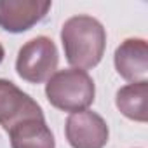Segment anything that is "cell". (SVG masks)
Returning <instances> with one entry per match:
<instances>
[{
	"label": "cell",
	"instance_id": "cell-1",
	"mask_svg": "<svg viewBox=\"0 0 148 148\" xmlns=\"http://www.w3.org/2000/svg\"><path fill=\"white\" fill-rule=\"evenodd\" d=\"M61 44L66 61L73 68L91 70L99 64L106 47V30L92 16L79 14L64 21Z\"/></svg>",
	"mask_w": 148,
	"mask_h": 148
},
{
	"label": "cell",
	"instance_id": "cell-2",
	"mask_svg": "<svg viewBox=\"0 0 148 148\" xmlns=\"http://www.w3.org/2000/svg\"><path fill=\"white\" fill-rule=\"evenodd\" d=\"M94 80L86 70H58L45 84L47 101L61 112H82L94 103Z\"/></svg>",
	"mask_w": 148,
	"mask_h": 148
},
{
	"label": "cell",
	"instance_id": "cell-3",
	"mask_svg": "<svg viewBox=\"0 0 148 148\" xmlns=\"http://www.w3.org/2000/svg\"><path fill=\"white\" fill-rule=\"evenodd\" d=\"M59 54L56 44L49 37H35L28 40L18 52L16 71L30 84L47 82L58 68Z\"/></svg>",
	"mask_w": 148,
	"mask_h": 148
},
{
	"label": "cell",
	"instance_id": "cell-4",
	"mask_svg": "<svg viewBox=\"0 0 148 148\" xmlns=\"http://www.w3.org/2000/svg\"><path fill=\"white\" fill-rule=\"evenodd\" d=\"M64 136L71 148H105L110 131L99 113L82 110L70 113L64 124Z\"/></svg>",
	"mask_w": 148,
	"mask_h": 148
},
{
	"label": "cell",
	"instance_id": "cell-5",
	"mask_svg": "<svg viewBox=\"0 0 148 148\" xmlns=\"http://www.w3.org/2000/svg\"><path fill=\"white\" fill-rule=\"evenodd\" d=\"M37 117H44L40 105L14 82L0 79V125L11 131L16 124Z\"/></svg>",
	"mask_w": 148,
	"mask_h": 148
},
{
	"label": "cell",
	"instance_id": "cell-6",
	"mask_svg": "<svg viewBox=\"0 0 148 148\" xmlns=\"http://www.w3.org/2000/svg\"><path fill=\"white\" fill-rule=\"evenodd\" d=\"M51 2L40 0H0V28L9 33H23L40 23Z\"/></svg>",
	"mask_w": 148,
	"mask_h": 148
},
{
	"label": "cell",
	"instance_id": "cell-7",
	"mask_svg": "<svg viewBox=\"0 0 148 148\" xmlns=\"http://www.w3.org/2000/svg\"><path fill=\"white\" fill-rule=\"evenodd\" d=\"M117 73L127 82H143L148 75V44L145 38H125L113 54Z\"/></svg>",
	"mask_w": 148,
	"mask_h": 148
},
{
	"label": "cell",
	"instance_id": "cell-8",
	"mask_svg": "<svg viewBox=\"0 0 148 148\" xmlns=\"http://www.w3.org/2000/svg\"><path fill=\"white\" fill-rule=\"evenodd\" d=\"M7 132L11 138V148H56V139L45 117L26 119Z\"/></svg>",
	"mask_w": 148,
	"mask_h": 148
},
{
	"label": "cell",
	"instance_id": "cell-9",
	"mask_svg": "<svg viewBox=\"0 0 148 148\" xmlns=\"http://www.w3.org/2000/svg\"><path fill=\"white\" fill-rule=\"evenodd\" d=\"M146 98H148V82H134L120 87L115 96V105L120 113L134 122L145 124L148 120L146 112Z\"/></svg>",
	"mask_w": 148,
	"mask_h": 148
},
{
	"label": "cell",
	"instance_id": "cell-10",
	"mask_svg": "<svg viewBox=\"0 0 148 148\" xmlns=\"http://www.w3.org/2000/svg\"><path fill=\"white\" fill-rule=\"evenodd\" d=\"M4 58H5V49H4V45L0 44V63L4 61Z\"/></svg>",
	"mask_w": 148,
	"mask_h": 148
}]
</instances>
